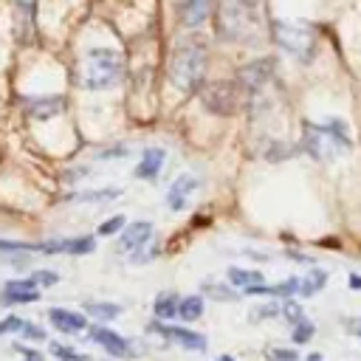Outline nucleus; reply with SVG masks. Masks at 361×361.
Instances as JSON below:
<instances>
[{
    "instance_id": "3",
    "label": "nucleus",
    "mask_w": 361,
    "mask_h": 361,
    "mask_svg": "<svg viewBox=\"0 0 361 361\" xmlns=\"http://www.w3.org/2000/svg\"><path fill=\"white\" fill-rule=\"evenodd\" d=\"M124 76V56L116 48H90L82 62V85L87 90H110Z\"/></svg>"
},
{
    "instance_id": "24",
    "label": "nucleus",
    "mask_w": 361,
    "mask_h": 361,
    "mask_svg": "<svg viewBox=\"0 0 361 361\" xmlns=\"http://www.w3.org/2000/svg\"><path fill=\"white\" fill-rule=\"evenodd\" d=\"M85 310L90 313V316H96V319H102V322H107V319H116V316H121V305H113V302H87L85 305Z\"/></svg>"
},
{
    "instance_id": "19",
    "label": "nucleus",
    "mask_w": 361,
    "mask_h": 361,
    "mask_svg": "<svg viewBox=\"0 0 361 361\" xmlns=\"http://www.w3.org/2000/svg\"><path fill=\"white\" fill-rule=\"evenodd\" d=\"M228 282L234 288H254V285H265V276L259 271H245V268H228Z\"/></svg>"
},
{
    "instance_id": "32",
    "label": "nucleus",
    "mask_w": 361,
    "mask_h": 361,
    "mask_svg": "<svg viewBox=\"0 0 361 361\" xmlns=\"http://www.w3.org/2000/svg\"><path fill=\"white\" fill-rule=\"evenodd\" d=\"M265 358H268V361H299V353H296V350L274 347V350H265Z\"/></svg>"
},
{
    "instance_id": "15",
    "label": "nucleus",
    "mask_w": 361,
    "mask_h": 361,
    "mask_svg": "<svg viewBox=\"0 0 361 361\" xmlns=\"http://www.w3.org/2000/svg\"><path fill=\"white\" fill-rule=\"evenodd\" d=\"M324 130V135L330 138L333 149L336 152H350L353 149V138H350V130H347V121L341 118H324V124H319Z\"/></svg>"
},
{
    "instance_id": "26",
    "label": "nucleus",
    "mask_w": 361,
    "mask_h": 361,
    "mask_svg": "<svg viewBox=\"0 0 361 361\" xmlns=\"http://www.w3.org/2000/svg\"><path fill=\"white\" fill-rule=\"evenodd\" d=\"M313 333H316V324L310 319H299V322H293L290 338H293V344H305V341L313 338Z\"/></svg>"
},
{
    "instance_id": "40",
    "label": "nucleus",
    "mask_w": 361,
    "mask_h": 361,
    "mask_svg": "<svg viewBox=\"0 0 361 361\" xmlns=\"http://www.w3.org/2000/svg\"><path fill=\"white\" fill-rule=\"evenodd\" d=\"M288 257H293L296 262H313L310 257H305V254H299V251H288Z\"/></svg>"
},
{
    "instance_id": "35",
    "label": "nucleus",
    "mask_w": 361,
    "mask_h": 361,
    "mask_svg": "<svg viewBox=\"0 0 361 361\" xmlns=\"http://www.w3.org/2000/svg\"><path fill=\"white\" fill-rule=\"evenodd\" d=\"M25 338H31V341H45V330L42 327H37V324H31V322H23V330H20Z\"/></svg>"
},
{
    "instance_id": "38",
    "label": "nucleus",
    "mask_w": 361,
    "mask_h": 361,
    "mask_svg": "<svg viewBox=\"0 0 361 361\" xmlns=\"http://www.w3.org/2000/svg\"><path fill=\"white\" fill-rule=\"evenodd\" d=\"M347 324H350V327H347L350 336H361V316H358V319H350Z\"/></svg>"
},
{
    "instance_id": "36",
    "label": "nucleus",
    "mask_w": 361,
    "mask_h": 361,
    "mask_svg": "<svg viewBox=\"0 0 361 361\" xmlns=\"http://www.w3.org/2000/svg\"><path fill=\"white\" fill-rule=\"evenodd\" d=\"M3 288H6V290H39V288L31 282V276H28V279H8Z\"/></svg>"
},
{
    "instance_id": "31",
    "label": "nucleus",
    "mask_w": 361,
    "mask_h": 361,
    "mask_svg": "<svg viewBox=\"0 0 361 361\" xmlns=\"http://www.w3.org/2000/svg\"><path fill=\"white\" fill-rule=\"evenodd\" d=\"M268 147H271V149H265V158H271V161H279V158H290V155H296V152H299V149H290V147H288V149H282L285 144H279V141H271Z\"/></svg>"
},
{
    "instance_id": "29",
    "label": "nucleus",
    "mask_w": 361,
    "mask_h": 361,
    "mask_svg": "<svg viewBox=\"0 0 361 361\" xmlns=\"http://www.w3.org/2000/svg\"><path fill=\"white\" fill-rule=\"evenodd\" d=\"M124 226H127L124 214H116V217H110V220H104V223L99 226V234H102V237H110V234H118Z\"/></svg>"
},
{
    "instance_id": "9",
    "label": "nucleus",
    "mask_w": 361,
    "mask_h": 361,
    "mask_svg": "<svg viewBox=\"0 0 361 361\" xmlns=\"http://www.w3.org/2000/svg\"><path fill=\"white\" fill-rule=\"evenodd\" d=\"M90 338H93L96 344H102V350H104V353H110L113 358H133V355H135V353H133V347H130V341H127L124 336L113 333L110 327L93 324V327H90Z\"/></svg>"
},
{
    "instance_id": "11",
    "label": "nucleus",
    "mask_w": 361,
    "mask_h": 361,
    "mask_svg": "<svg viewBox=\"0 0 361 361\" xmlns=\"http://www.w3.org/2000/svg\"><path fill=\"white\" fill-rule=\"evenodd\" d=\"M23 110L31 118L45 121L65 110V96H28V99H23Z\"/></svg>"
},
{
    "instance_id": "17",
    "label": "nucleus",
    "mask_w": 361,
    "mask_h": 361,
    "mask_svg": "<svg viewBox=\"0 0 361 361\" xmlns=\"http://www.w3.org/2000/svg\"><path fill=\"white\" fill-rule=\"evenodd\" d=\"M212 3L214 0H183V6H180V23L186 28L203 25L209 20V14H212Z\"/></svg>"
},
{
    "instance_id": "27",
    "label": "nucleus",
    "mask_w": 361,
    "mask_h": 361,
    "mask_svg": "<svg viewBox=\"0 0 361 361\" xmlns=\"http://www.w3.org/2000/svg\"><path fill=\"white\" fill-rule=\"evenodd\" d=\"M51 355H54V358H62V361H90L87 355H82V353H76L73 347L59 344V341H54V344H51Z\"/></svg>"
},
{
    "instance_id": "23",
    "label": "nucleus",
    "mask_w": 361,
    "mask_h": 361,
    "mask_svg": "<svg viewBox=\"0 0 361 361\" xmlns=\"http://www.w3.org/2000/svg\"><path fill=\"white\" fill-rule=\"evenodd\" d=\"M121 195V189L110 186V189H93V192H76L71 195V200H79V203H104V200H116Z\"/></svg>"
},
{
    "instance_id": "10",
    "label": "nucleus",
    "mask_w": 361,
    "mask_h": 361,
    "mask_svg": "<svg viewBox=\"0 0 361 361\" xmlns=\"http://www.w3.org/2000/svg\"><path fill=\"white\" fill-rule=\"evenodd\" d=\"M149 243H152V223L149 220H135V223L124 226V231L118 237V251L133 254V251L147 248Z\"/></svg>"
},
{
    "instance_id": "28",
    "label": "nucleus",
    "mask_w": 361,
    "mask_h": 361,
    "mask_svg": "<svg viewBox=\"0 0 361 361\" xmlns=\"http://www.w3.org/2000/svg\"><path fill=\"white\" fill-rule=\"evenodd\" d=\"M0 251H20V254H34L39 251V243H20V240H0Z\"/></svg>"
},
{
    "instance_id": "4",
    "label": "nucleus",
    "mask_w": 361,
    "mask_h": 361,
    "mask_svg": "<svg viewBox=\"0 0 361 361\" xmlns=\"http://www.w3.org/2000/svg\"><path fill=\"white\" fill-rule=\"evenodd\" d=\"M271 31L276 45L293 54L299 62H310L316 56V28L307 20H274Z\"/></svg>"
},
{
    "instance_id": "14",
    "label": "nucleus",
    "mask_w": 361,
    "mask_h": 361,
    "mask_svg": "<svg viewBox=\"0 0 361 361\" xmlns=\"http://www.w3.org/2000/svg\"><path fill=\"white\" fill-rule=\"evenodd\" d=\"M164 158H166V152H164L161 147H147V149L141 152L138 166H135V178H141V180H155L158 172H161V166H164Z\"/></svg>"
},
{
    "instance_id": "2",
    "label": "nucleus",
    "mask_w": 361,
    "mask_h": 361,
    "mask_svg": "<svg viewBox=\"0 0 361 361\" xmlns=\"http://www.w3.org/2000/svg\"><path fill=\"white\" fill-rule=\"evenodd\" d=\"M169 79L178 90L195 93L206 79V45L197 37H186L169 56Z\"/></svg>"
},
{
    "instance_id": "13",
    "label": "nucleus",
    "mask_w": 361,
    "mask_h": 361,
    "mask_svg": "<svg viewBox=\"0 0 361 361\" xmlns=\"http://www.w3.org/2000/svg\"><path fill=\"white\" fill-rule=\"evenodd\" d=\"M197 186H200V180H197V175H192V172H183L180 178H175V183H172L169 192H166V203H169V209L180 212V209L186 206L189 195H192Z\"/></svg>"
},
{
    "instance_id": "20",
    "label": "nucleus",
    "mask_w": 361,
    "mask_h": 361,
    "mask_svg": "<svg viewBox=\"0 0 361 361\" xmlns=\"http://www.w3.org/2000/svg\"><path fill=\"white\" fill-rule=\"evenodd\" d=\"M200 293L209 296V299H217V302H234L240 296V290L228 288L226 282H203L200 285Z\"/></svg>"
},
{
    "instance_id": "5",
    "label": "nucleus",
    "mask_w": 361,
    "mask_h": 361,
    "mask_svg": "<svg viewBox=\"0 0 361 361\" xmlns=\"http://www.w3.org/2000/svg\"><path fill=\"white\" fill-rule=\"evenodd\" d=\"M245 93L237 82H203L200 85V104L214 116H234L243 107Z\"/></svg>"
},
{
    "instance_id": "30",
    "label": "nucleus",
    "mask_w": 361,
    "mask_h": 361,
    "mask_svg": "<svg viewBox=\"0 0 361 361\" xmlns=\"http://www.w3.org/2000/svg\"><path fill=\"white\" fill-rule=\"evenodd\" d=\"M31 282H34L37 288H39V285H42V288H51V285H56V282H59V274H56V271H45V268H42V271H34V274H31Z\"/></svg>"
},
{
    "instance_id": "42",
    "label": "nucleus",
    "mask_w": 361,
    "mask_h": 361,
    "mask_svg": "<svg viewBox=\"0 0 361 361\" xmlns=\"http://www.w3.org/2000/svg\"><path fill=\"white\" fill-rule=\"evenodd\" d=\"M217 361H234V358H231V355H220Z\"/></svg>"
},
{
    "instance_id": "37",
    "label": "nucleus",
    "mask_w": 361,
    "mask_h": 361,
    "mask_svg": "<svg viewBox=\"0 0 361 361\" xmlns=\"http://www.w3.org/2000/svg\"><path fill=\"white\" fill-rule=\"evenodd\" d=\"M121 155H127V147H113V149L99 152V158H121Z\"/></svg>"
},
{
    "instance_id": "6",
    "label": "nucleus",
    "mask_w": 361,
    "mask_h": 361,
    "mask_svg": "<svg viewBox=\"0 0 361 361\" xmlns=\"http://www.w3.org/2000/svg\"><path fill=\"white\" fill-rule=\"evenodd\" d=\"M274 71H276V59H274V56H262V59H254V62L243 65L240 73H237V85H240V90L245 93V99L259 96V93L271 85Z\"/></svg>"
},
{
    "instance_id": "25",
    "label": "nucleus",
    "mask_w": 361,
    "mask_h": 361,
    "mask_svg": "<svg viewBox=\"0 0 361 361\" xmlns=\"http://www.w3.org/2000/svg\"><path fill=\"white\" fill-rule=\"evenodd\" d=\"M39 299V290H0V305H28V302H37Z\"/></svg>"
},
{
    "instance_id": "43",
    "label": "nucleus",
    "mask_w": 361,
    "mask_h": 361,
    "mask_svg": "<svg viewBox=\"0 0 361 361\" xmlns=\"http://www.w3.org/2000/svg\"><path fill=\"white\" fill-rule=\"evenodd\" d=\"M25 361H42V358H25Z\"/></svg>"
},
{
    "instance_id": "39",
    "label": "nucleus",
    "mask_w": 361,
    "mask_h": 361,
    "mask_svg": "<svg viewBox=\"0 0 361 361\" xmlns=\"http://www.w3.org/2000/svg\"><path fill=\"white\" fill-rule=\"evenodd\" d=\"M350 288L353 290H361V274H350Z\"/></svg>"
},
{
    "instance_id": "22",
    "label": "nucleus",
    "mask_w": 361,
    "mask_h": 361,
    "mask_svg": "<svg viewBox=\"0 0 361 361\" xmlns=\"http://www.w3.org/2000/svg\"><path fill=\"white\" fill-rule=\"evenodd\" d=\"M324 285H327V271H324V268H316V271H310L305 279H299V293H302V296H313V293H319Z\"/></svg>"
},
{
    "instance_id": "41",
    "label": "nucleus",
    "mask_w": 361,
    "mask_h": 361,
    "mask_svg": "<svg viewBox=\"0 0 361 361\" xmlns=\"http://www.w3.org/2000/svg\"><path fill=\"white\" fill-rule=\"evenodd\" d=\"M305 361H324V358H322V355H319V353H310V355H307V358H305Z\"/></svg>"
},
{
    "instance_id": "16",
    "label": "nucleus",
    "mask_w": 361,
    "mask_h": 361,
    "mask_svg": "<svg viewBox=\"0 0 361 361\" xmlns=\"http://www.w3.org/2000/svg\"><path fill=\"white\" fill-rule=\"evenodd\" d=\"M48 322L59 330V333H79L87 327L85 316L82 313H73V310H65V307H51L48 310Z\"/></svg>"
},
{
    "instance_id": "18",
    "label": "nucleus",
    "mask_w": 361,
    "mask_h": 361,
    "mask_svg": "<svg viewBox=\"0 0 361 361\" xmlns=\"http://www.w3.org/2000/svg\"><path fill=\"white\" fill-rule=\"evenodd\" d=\"M178 302H180V296L172 293V290L158 293V296H155V305H152L155 319H175V316H178Z\"/></svg>"
},
{
    "instance_id": "33",
    "label": "nucleus",
    "mask_w": 361,
    "mask_h": 361,
    "mask_svg": "<svg viewBox=\"0 0 361 361\" xmlns=\"http://www.w3.org/2000/svg\"><path fill=\"white\" fill-rule=\"evenodd\" d=\"M279 313H285L290 322H299V319H305V313H302V307L293 302V299H288L285 305H279Z\"/></svg>"
},
{
    "instance_id": "12",
    "label": "nucleus",
    "mask_w": 361,
    "mask_h": 361,
    "mask_svg": "<svg viewBox=\"0 0 361 361\" xmlns=\"http://www.w3.org/2000/svg\"><path fill=\"white\" fill-rule=\"evenodd\" d=\"M96 248V240L90 234L85 237H68V240H48L39 243V251L45 254H90Z\"/></svg>"
},
{
    "instance_id": "7",
    "label": "nucleus",
    "mask_w": 361,
    "mask_h": 361,
    "mask_svg": "<svg viewBox=\"0 0 361 361\" xmlns=\"http://www.w3.org/2000/svg\"><path fill=\"white\" fill-rule=\"evenodd\" d=\"M147 330H149V333L164 336L166 341L178 344L180 350H189V353H206V336H200V333H195V330L172 327V324H161L158 319H155V322H149V327H147Z\"/></svg>"
},
{
    "instance_id": "8",
    "label": "nucleus",
    "mask_w": 361,
    "mask_h": 361,
    "mask_svg": "<svg viewBox=\"0 0 361 361\" xmlns=\"http://www.w3.org/2000/svg\"><path fill=\"white\" fill-rule=\"evenodd\" d=\"M302 152H307L310 158H316V161H322V164L336 155L330 138H327L324 130H322L319 124H313V121H302Z\"/></svg>"
},
{
    "instance_id": "21",
    "label": "nucleus",
    "mask_w": 361,
    "mask_h": 361,
    "mask_svg": "<svg viewBox=\"0 0 361 361\" xmlns=\"http://www.w3.org/2000/svg\"><path fill=\"white\" fill-rule=\"evenodd\" d=\"M203 307H206L203 296H183V299L178 302V316H180L183 322H195V319L203 316Z\"/></svg>"
},
{
    "instance_id": "34",
    "label": "nucleus",
    "mask_w": 361,
    "mask_h": 361,
    "mask_svg": "<svg viewBox=\"0 0 361 361\" xmlns=\"http://www.w3.org/2000/svg\"><path fill=\"white\" fill-rule=\"evenodd\" d=\"M23 330V319L20 316H6L3 322H0V336H6V333H20Z\"/></svg>"
},
{
    "instance_id": "1",
    "label": "nucleus",
    "mask_w": 361,
    "mask_h": 361,
    "mask_svg": "<svg viewBox=\"0 0 361 361\" xmlns=\"http://www.w3.org/2000/svg\"><path fill=\"white\" fill-rule=\"evenodd\" d=\"M265 31H268L265 0H231L223 6L217 17V34L226 42L259 45L265 42Z\"/></svg>"
}]
</instances>
